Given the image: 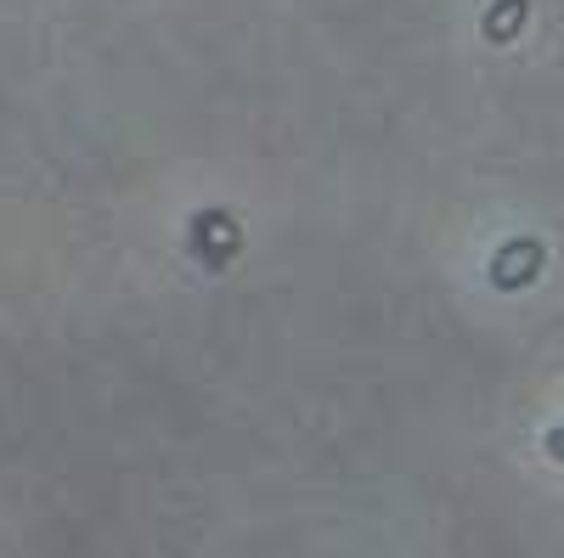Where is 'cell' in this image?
Masks as SVG:
<instances>
[{"label":"cell","mask_w":564,"mask_h":558,"mask_svg":"<svg viewBox=\"0 0 564 558\" xmlns=\"http://www.w3.org/2000/svg\"><path fill=\"white\" fill-rule=\"evenodd\" d=\"M536 271H542V243L520 238V243H508V249L497 254L491 283H497V288H525V283H536Z\"/></svg>","instance_id":"6da1fadb"},{"label":"cell","mask_w":564,"mask_h":558,"mask_svg":"<svg viewBox=\"0 0 564 558\" xmlns=\"http://www.w3.org/2000/svg\"><path fill=\"white\" fill-rule=\"evenodd\" d=\"M193 249H198L209 265H226L231 249H238V226H231V215H220V209L198 215V220H193Z\"/></svg>","instance_id":"7a4b0ae2"},{"label":"cell","mask_w":564,"mask_h":558,"mask_svg":"<svg viewBox=\"0 0 564 558\" xmlns=\"http://www.w3.org/2000/svg\"><path fill=\"white\" fill-rule=\"evenodd\" d=\"M525 12H531V0H497V12L486 18V40H508L525 23Z\"/></svg>","instance_id":"3957f363"},{"label":"cell","mask_w":564,"mask_h":558,"mask_svg":"<svg viewBox=\"0 0 564 558\" xmlns=\"http://www.w3.org/2000/svg\"><path fill=\"white\" fill-rule=\"evenodd\" d=\"M547 451H553V457L564 462V429H553V435H547Z\"/></svg>","instance_id":"277c9868"}]
</instances>
